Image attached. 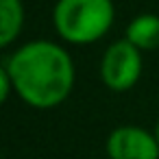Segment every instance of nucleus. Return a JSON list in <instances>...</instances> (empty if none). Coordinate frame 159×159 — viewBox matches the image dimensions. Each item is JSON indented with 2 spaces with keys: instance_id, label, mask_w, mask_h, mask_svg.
Here are the masks:
<instances>
[{
  "instance_id": "nucleus-1",
  "label": "nucleus",
  "mask_w": 159,
  "mask_h": 159,
  "mask_svg": "<svg viewBox=\"0 0 159 159\" xmlns=\"http://www.w3.org/2000/svg\"><path fill=\"white\" fill-rule=\"evenodd\" d=\"M13 92L35 109L61 105L74 87V63L66 48L48 39L20 46L5 63Z\"/></svg>"
},
{
  "instance_id": "nucleus-2",
  "label": "nucleus",
  "mask_w": 159,
  "mask_h": 159,
  "mask_svg": "<svg viewBox=\"0 0 159 159\" xmlns=\"http://www.w3.org/2000/svg\"><path fill=\"white\" fill-rule=\"evenodd\" d=\"M55 29L70 44H92L107 35L113 24L111 0H59L55 5Z\"/></svg>"
},
{
  "instance_id": "nucleus-3",
  "label": "nucleus",
  "mask_w": 159,
  "mask_h": 159,
  "mask_svg": "<svg viewBox=\"0 0 159 159\" xmlns=\"http://www.w3.org/2000/svg\"><path fill=\"white\" fill-rule=\"evenodd\" d=\"M142 76V50L129 39L113 42L100 61V79L113 92L131 89Z\"/></svg>"
},
{
  "instance_id": "nucleus-4",
  "label": "nucleus",
  "mask_w": 159,
  "mask_h": 159,
  "mask_svg": "<svg viewBox=\"0 0 159 159\" xmlns=\"http://www.w3.org/2000/svg\"><path fill=\"white\" fill-rule=\"evenodd\" d=\"M107 155L109 159H159V144L155 133L135 124H124L109 133Z\"/></svg>"
},
{
  "instance_id": "nucleus-5",
  "label": "nucleus",
  "mask_w": 159,
  "mask_h": 159,
  "mask_svg": "<svg viewBox=\"0 0 159 159\" xmlns=\"http://www.w3.org/2000/svg\"><path fill=\"white\" fill-rule=\"evenodd\" d=\"M139 50H155L159 46V18L152 13L135 16L126 26V37Z\"/></svg>"
},
{
  "instance_id": "nucleus-6",
  "label": "nucleus",
  "mask_w": 159,
  "mask_h": 159,
  "mask_svg": "<svg viewBox=\"0 0 159 159\" xmlns=\"http://www.w3.org/2000/svg\"><path fill=\"white\" fill-rule=\"evenodd\" d=\"M24 24V9L20 0H0V46L7 48L20 35Z\"/></svg>"
},
{
  "instance_id": "nucleus-7",
  "label": "nucleus",
  "mask_w": 159,
  "mask_h": 159,
  "mask_svg": "<svg viewBox=\"0 0 159 159\" xmlns=\"http://www.w3.org/2000/svg\"><path fill=\"white\" fill-rule=\"evenodd\" d=\"M11 89H13V83H11V76H9V72H7V68L2 66L0 68V100H7L9 98V94H11Z\"/></svg>"
},
{
  "instance_id": "nucleus-8",
  "label": "nucleus",
  "mask_w": 159,
  "mask_h": 159,
  "mask_svg": "<svg viewBox=\"0 0 159 159\" xmlns=\"http://www.w3.org/2000/svg\"><path fill=\"white\" fill-rule=\"evenodd\" d=\"M152 133H155V137H157V144H159V120H157V124H155V131H152Z\"/></svg>"
}]
</instances>
